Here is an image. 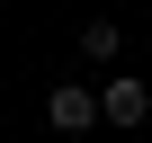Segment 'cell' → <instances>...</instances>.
Here are the masks:
<instances>
[{
	"instance_id": "6da1fadb",
	"label": "cell",
	"mask_w": 152,
	"mask_h": 143,
	"mask_svg": "<svg viewBox=\"0 0 152 143\" xmlns=\"http://www.w3.org/2000/svg\"><path fill=\"white\" fill-rule=\"evenodd\" d=\"M152 116V90L134 81V72H107V81H99V125H116V134H134Z\"/></svg>"
},
{
	"instance_id": "7a4b0ae2",
	"label": "cell",
	"mask_w": 152,
	"mask_h": 143,
	"mask_svg": "<svg viewBox=\"0 0 152 143\" xmlns=\"http://www.w3.org/2000/svg\"><path fill=\"white\" fill-rule=\"evenodd\" d=\"M45 125H54V134H90V125H99V90H90V81H54V90H45Z\"/></svg>"
},
{
	"instance_id": "3957f363",
	"label": "cell",
	"mask_w": 152,
	"mask_h": 143,
	"mask_svg": "<svg viewBox=\"0 0 152 143\" xmlns=\"http://www.w3.org/2000/svg\"><path fill=\"white\" fill-rule=\"evenodd\" d=\"M116 45H125L116 18H90V27H81V54H90V63H116Z\"/></svg>"
}]
</instances>
